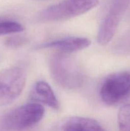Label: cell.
Listing matches in <instances>:
<instances>
[{
	"label": "cell",
	"mask_w": 130,
	"mask_h": 131,
	"mask_svg": "<svg viewBox=\"0 0 130 131\" xmlns=\"http://www.w3.org/2000/svg\"><path fill=\"white\" fill-rule=\"evenodd\" d=\"M49 69L54 80L66 89H77L84 83L82 67L68 54L59 52L52 56L49 61Z\"/></svg>",
	"instance_id": "obj_1"
},
{
	"label": "cell",
	"mask_w": 130,
	"mask_h": 131,
	"mask_svg": "<svg viewBox=\"0 0 130 131\" xmlns=\"http://www.w3.org/2000/svg\"><path fill=\"white\" fill-rule=\"evenodd\" d=\"M98 3V0H64L42 10L38 19L42 22L66 20L87 12Z\"/></svg>",
	"instance_id": "obj_2"
},
{
	"label": "cell",
	"mask_w": 130,
	"mask_h": 131,
	"mask_svg": "<svg viewBox=\"0 0 130 131\" xmlns=\"http://www.w3.org/2000/svg\"><path fill=\"white\" fill-rule=\"evenodd\" d=\"M129 3V0H108L97 35L99 45H107L113 38Z\"/></svg>",
	"instance_id": "obj_3"
},
{
	"label": "cell",
	"mask_w": 130,
	"mask_h": 131,
	"mask_svg": "<svg viewBox=\"0 0 130 131\" xmlns=\"http://www.w3.org/2000/svg\"><path fill=\"white\" fill-rule=\"evenodd\" d=\"M130 93V72L113 73L105 79L99 89L101 101L108 106L122 102Z\"/></svg>",
	"instance_id": "obj_4"
},
{
	"label": "cell",
	"mask_w": 130,
	"mask_h": 131,
	"mask_svg": "<svg viewBox=\"0 0 130 131\" xmlns=\"http://www.w3.org/2000/svg\"><path fill=\"white\" fill-rule=\"evenodd\" d=\"M43 115L44 108L40 104H27L8 113L3 119V124L8 130H23L38 124Z\"/></svg>",
	"instance_id": "obj_5"
},
{
	"label": "cell",
	"mask_w": 130,
	"mask_h": 131,
	"mask_svg": "<svg viewBox=\"0 0 130 131\" xmlns=\"http://www.w3.org/2000/svg\"><path fill=\"white\" fill-rule=\"evenodd\" d=\"M25 80L21 68L13 67L0 71V107L10 104L20 96Z\"/></svg>",
	"instance_id": "obj_6"
},
{
	"label": "cell",
	"mask_w": 130,
	"mask_h": 131,
	"mask_svg": "<svg viewBox=\"0 0 130 131\" xmlns=\"http://www.w3.org/2000/svg\"><path fill=\"white\" fill-rule=\"evenodd\" d=\"M90 43L87 38L70 37L42 43L38 46L37 49H52L57 50L60 53L68 54L87 48Z\"/></svg>",
	"instance_id": "obj_7"
},
{
	"label": "cell",
	"mask_w": 130,
	"mask_h": 131,
	"mask_svg": "<svg viewBox=\"0 0 130 131\" xmlns=\"http://www.w3.org/2000/svg\"><path fill=\"white\" fill-rule=\"evenodd\" d=\"M31 101L47 105L54 110L60 108L59 102L50 86L45 81H40L34 84L29 95Z\"/></svg>",
	"instance_id": "obj_8"
},
{
	"label": "cell",
	"mask_w": 130,
	"mask_h": 131,
	"mask_svg": "<svg viewBox=\"0 0 130 131\" xmlns=\"http://www.w3.org/2000/svg\"><path fill=\"white\" fill-rule=\"evenodd\" d=\"M62 131H106L98 122L89 118L75 116L67 119L62 127Z\"/></svg>",
	"instance_id": "obj_9"
},
{
	"label": "cell",
	"mask_w": 130,
	"mask_h": 131,
	"mask_svg": "<svg viewBox=\"0 0 130 131\" xmlns=\"http://www.w3.org/2000/svg\"><path fill=\"white\" fill-rule=\"evenodd\" d=\"M24 30V27L17 22L10 20H0V37L20 33Z\"/></svg>",
	"instance_id": "obj_10"
},
{
	"label": "cell",
	"mask_w": 130,
	"mask_h": 131,
	"mask_svg": "<svg viewBox=\"0 0 130 131\" xmlns=\"http://www.w3.org/2000/svg\"><path fill=\"white\" fill-rule=\"evenodd\" d=\"M117 121L120 131H130V104H126L120 108Z\"/></svg>",
	"instance_id": "obj_11"
},
{
	"label": "cell",
	"mask_w": 130,
	"mask_h": 131,
	"mask_svg": "<svg viewBox=\"0 0 130 131\" xmlns=\"http://www.w3.org/2000/svg\"><path fill=\"white\" fill-rule=\"evenodd\" d=\"M28 41H29L28 38L24 36H10L4 40L3 44L9 48L16 49L25 45Z\"/></svg>",
	"instance_id": "obj_12"
}]
</instances>
